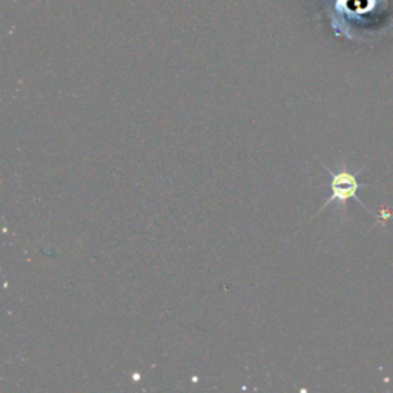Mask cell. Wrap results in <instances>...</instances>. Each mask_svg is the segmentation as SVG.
<instances>
[{"mask_svg":"<svg viewBox=\"0 0 393 393\" xmlns=\"http://www.w3.org/2000/svg\"><path fill=\"white\" fill-rule=\"evenodd\" d=\"M326 169L330 172L329 168H326ZM330 176H332V183H330L332 195H330V198L328 200V202L323 204V208L319 209V212H321L323 209H326V206H329L332 202H338V204L341 206V211L344 212L346 211V203H348L350 198L357 200L359 204L364 206V209L369 211L368 206L363 203V200H359L357 197V192L359 189V183H358V180H357V176L352 174V172L348 169V166H346V163H343L341 169H339L338 172H334V174H332V172H330Z\"/></svg>","mask_w":393,"mask_h":393,"instance_id":"1","label":"cell"},{"mask_svg":"<svg viewBox=\"0 0 393 393\" xmlns=\"http://www.w3.org/2000/svg\"><path fill=\"white\" fill-rule=\"evenodd\" d=\"M387 0H335L334 10L337 16L343 17L341 20H352L355 25H361V19L368 20L370 14H383L384 5Z\"/></svg>","mask_w":393,"mask_h":393,"instance_id":"2","label":"cell"},{"mask_svg":"<svg viewBox=\"0 0 393 393\" xmlns=\"http://www.w3.org/2000/svg\"><path fill=\"white\" fill-rule=\"evenodd\" d=\"M379 214H381V218H379L378 222H381V223H384V224H385V223H387L389 220H390V217L393 215V212H392V211L381 209V211H379Z\"/></svg>","mask_w":393,"mask_h":393,"instance_id":"3","label":"cell"}]
</instances>
